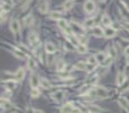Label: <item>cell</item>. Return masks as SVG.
Segmentation results:
<instances>
[{
	"label": "cell",
	"mask_w": 129,
	"mask_h": 113,
	"mask_svg": "<svg viewBox=\"0 0 129 113\" xmlns=\"http://www.w3.org/2000/svg\"><path fill=\"white\" fill-rule=\"evenodd\" d=\"M34 113H43V112H42V111H39V110H35Z\"/></svg>",
	"instance_id": "cell-36"
},
{
	"label": "cell",
	"mask_w": 129,
	"mask_h": 113,
	"mask_svg": "<svg viewBox=\"0 0 129 113\" xmlns=\"http://www.w3.org/2000/svg\"><path fill=\"white\" fill-rule=\"evenodd\" d=\"M45 49H46V51L48 52V53H54V52H55V45L52 44V43H47Z\"/></svg>",
	"instance_id": "cell-13"
},
{
	"label": "cell",
	"mask_w": 129,
	"mask_h": 113,
	"mask_svg": "<svg viewBox=\"0 0 129 113\" xmlns=\"http://www.w3.org/2000/svg\"><path fill=\"white\" fill-rule=\"evenodd\" d=\"M64 96H65V93L62 91H59V92H56L55 94H53V98L56 100V101H62L64 98Z\"/></svg>",
	"instance_id": "cell-7"
},
{
	"label": "cell",
	"mask_w": 129,
	"mask_h": 113,
	"mask_svg": "<svg viewBox=\"0 0 129 113\" xmlns=\"http://www.w3.org/2000/svg\"><path fill=\"white\" fill-rule=\"evenodd\" d=\"M118 103L120 104V106H121L122 109H125V110H127L129 112V103L128 101H127L125 97H120L119 100H118Z\"/></svg>",
	"instance_id": "cell-3"
},
{
	"label": "cell",
	"mask_w": 129,
	"mask_h": 113,
	"mask_svg": "<svg viewBox=\"0 0 129 113\" xmlns=\"http://www.w3.org/2000/svg\"><path fill=\"white\" fill-rule=\"evenodd\" d=\"M10 27H11V31L15 34H17L20 30V26H19V23H18L17 19H12L11 20V24H10Z\"/></svg>",
	"instance_id": "cell-2"
},
{
	"label": "cell",
	"mask_w": 129,
	"mask_h": 113,
	"mask_svg": "<svg viewBox=\"0 0 129 113\" xmlns=\"http://www.w3.org/2000/svg\"><path fill=\"white\" fill-rule=\"evenodd\" d=\"M90 94L92 97H100V98H106L108 97V92L105 88H101V87H97V88H93L90 91Z\"/></svg>",
	"instance_id": "cell-1"
},
{
	"label": "cell",
	"mask_w": 129,
	"mask_h": 113,
	"mask_svg": "<svg viewBox=\"0 0 129 113\" xmlns=\"http://www.w3.org/2000/svg\"><path fill=\"white\" fill-rule=\"evenodd\" d=\"M41 85L43 87H45V88H49L51 87V84H49V81L48 80H46V79H41Z\"/></svg>",
	"instance_id": "cell-24"
},
{
	"label": "cell",
	"mask_w": 129,
	"mask_h": 113,
	"mask_svg": "<svg viewBox=\"0 0 129 113\" xmlns=\"http://www.w3.org/2000/svg\"><path fill=\"white\" fill-rule=\"evenodd\" d=\"M116 33H117V31L114 30V28L108 27L107 30H106V32H105V35L107 37H112V36H114V35H116Z\"/></svg>",
	"instance_id": "cell-8"
},
{
	"label": "cell",
	"mask_w": 129,
	"mask_h": 113,
	"mask_svg": "<svg viewBox=\"0 0 129 113\" xmlns=\"http://www.w3.org/2000/svg\"><path fill=\"white\" fill-rule=\"evenodd\" d=\"M98 63V60H97V56H92L89 58V64H92V66H94V64Z\"/></svg>",
	"instance_id": "cell-26"
},
{
	"label": "cell",
	"mask_w": 129,
	"mask_h": 113,
	"mask_svg": "<svg viewBox=\"0 0 129 113\" xmlns=\"http://www.w3.org/2000/svg\"><path fill=\"white\" fill-rule=\"evenodd\" d=\"M74 6V2L72 1V0H67V1H65L64 2V9H66V10H70V9H72V7Z\"/></svg>",
	"instance_id": "cell-14"
},
{
	"label": "cell",
	"mask_w": 129,
	"mask_h": 113,
	"mask_svg": "<svg viewBox=\"0 0 129 113\" xmlns=\"http://www.w3.org/2000/svg\"><path fill=\"white\" fill-rule=\"evenodd\" d=\"M73 109H74L73 104H72V103H67V104H65V105L62 108L61 113H72Z\"/></svg>",
	"instance_id": "cell-4"
},
{
	"label": "cell",
	"mask_w": 129,
	"mask_h": 113,
	"mask_svg": "<svg viewBox=\"0 0 129 113\" xmlns=\"http://www.w3.org/2000/svg\"><path fill=\"white\" fill-rule=\"evenodd\" d=\"M92 33H93L94 36H98V37H100V36H102L103 35V31L101 30V27H94V28L92 30Z\"/></svg>",
	"instance_id": "cell-10"
},
{
	"label": "cell",
	"mask_w": 129,
	"mask_h": 113,
	"mask_svg": "<svg viewBox=\"0 0 129 113\" xmlns=\"http://www.w3.org/2000/svg\"><path fill=\"white\" fill-rule=\"evenodd\" d=\"M32 20H33V17H32V16H27V17H25V18H24V23H25V25L30 24V23H32Z\"/></svg>",
	"instance_id": "cell-29"
},
{
	"label": "cell",
	"mask_w": 129,
	"mask_h": 113,
	"mask_svg": "<svg viewBox=\"0 0 129 113\" xmlns=\"http://www.w3.org/2000/svg\"><path fill=\"white\" fill-rule=\"evenodd\" d=\"M128 63H129V56H128Z\"/></svg>",
	"instance_id": "cell-37"
},
{
	"label": "cell",
	"mask_w": 129,
	"mask_h": 113,
	"mask_svg": "<svg viewBox=\"0 0 129 113\" xmlns=\"http://www.w3.org/2000/svg\"><path fill=\"white\" fill-rule=\"evenodd\" d=\"M97 56L98 62H101V63H102V62L106 60V58H107L105 53H99V54H97V56Z\"/></svg>",
	"instance_id": "cell-21"
},
{
	"label": "cell",
	"mask_w": 129,
	"mask_h": 113,
	"mask_svg": "<svg viewBox=\"0 0 129 113\" xmlns=\"http://www.w3.org/2000/svg\"><path fill=\"white\" fill-rule=\"evenodd\" d=\"M125 53H126V56H129V47L125 49Z\"/></svg>",
	"instance_id": "cell-34"
},
{
	"label": "cell",
	"mask_w": 129,
	"mask_h": 113,
	"mask_svg": "<svg viewBox=\"0 0 129 113\" xmlns=\"http://www.w3.org/2000/svg\"><path fill=\"white\" fill-rule=\"evenodd\" d=\"M72 113H81V111L79 110V109H75V108H74L73 111H72Z\"/></svg>",
	"instance_id": "cell-33"
},
{
	"label": "cell",
	"mask_w": 129,
	"mask_h": 113,
	"mask_svg": "<svg viewBox=\"0 0 129 113\" xmlns=\"http://www.w3.org/2000/svg\"><path fill=\"white\" fill-rule=\"evenodd\" d=\"M59 27L62 28V30H66V28H67V23L64 19H60L59 20Z\"/></svg>",
	"instance_id": "cell-19"
},
{
	"label": "cell",
	"mask_w": 129,
	"mask_h": 113,
	"mask_svg": "<svg viewBox=\"0 0 129 113\" xmlns=\"http://www.w3.org/2000/svg\"><path fill=\"white\" fill-rule=\"evenodd\" d=\"M89 110H90V112H92V113H101V110H100L99 108H97V106H90Z\"/></svg>",
	"instance_id": "cell-28"
},
{
	"label": "cell",
	"mask_w": 129,
	"mask_h": 113,
	"mask_svg": "<svg viewBox=\"0 0 129 113\" xmlns=\"http://www.w3.org/2000/svg\"><path fill=\"white\" fill-rule=\"evenodd\" d=\"M29 42H30V43H32V44H35L36 42H38V37L36 36V34L32 33V34L29 35Z\"/></svg>",
	"instance_id": "cell-20"
},
{
	"label": "cell",
	"mask_w": 129,
	"mask_h": 113,
	"mask_svg": "<svg viewBox=\"0 0 129 113\" xmlns=\"http://www.w3.org/2000/svg\"><path fill=\"white\" fill-rule=\"evenodd\" d=\"M47 9H48V6H47V2H42L41 5H39V10H41V12L45 14V12L47 11Z\"/></svg>",
	"instance_id": "cell-16"
},
{
	"label": "cell",
	"mask_w": 129,
	"mask_h": 113,
	"mask_svg": "<svg viewBox=\"0 0 129 113\" xmlns=\"http://www.w3.org/2000/svg\"><path fill=\"white\" fill-rule=\"evenodd\" d=\"M124 26H125V28H126L127 31H129V23H125Z\"/></svg>",
	"instance_id": "cell-35"
},
{
	"label": "cell",
	"mask_w": 129,
	"mask_h": 113,
	"mask_svg": "<svg viewBox=\"0 0 129 113\" xmlns=\"http://www.w3.org/2000/svg\"><path fill=\"white\" fill-rule=\"evenodd\" d=\"M39 83H41V81H38V77H37V75L33 74L32 78H30V86H32L33 88H36V87L38 86Z\"/></svg>",
	"instance_id": "cell-6"
},
{
	"label": "cell",
	"mask_w": 129,
	"mask_h": 113,
	"mask_svg": "<svg viewBox=\"0 0 129 113\" xmlns=\"http://www.w3.org/2000/svg\"><path fill=\"white\" fill-rule=\"evenodd\" d=\"M110 62H111V58H108V59H106L105 61L101 63V66H102V67H107V66H109V64H110Z\"/></svg>",
	"instance_id": "cell-30"
},
{
	"label": "cell",
	"mask_w": 129,
	"mask_h": 113,
	"mask_svg": "<svg viewBox=\"0 0 129 113\" xmlns=\"http://www.w3.org/2000/svg\"><path fill=\"white\" fill-rule=\"evenodd\" d=\"M1 9H3L5 11H8L10 9V6L9 5H6V3H1Z\"/></svg>",
	"instance_id": "cell-32"
},
{
	"label": "cell",
	"mask_w": 129,
	"mask_h": 113,
	"mask_svg": "<svg viewBox=\"0 0 129 113\" xmlns=\"http://www.w3.org/2000/svg\"><path fill=\"white\" fill-rule=\"evenodd\" d=\"M1 108L2 109H10L11 105H10V103L7 101V100H1Z\"/></svg>",
	"instance_id": "cell-23"
},
{
	"label": "cell",
	"mask_w": 129,
	"mask_h": 113,
	"mask_svg": "<svg viewBox=\"0 0 129 113\" xmlns=\"http://www.w3.org/2000/svg\"><path fill=\"white\" fill-rule=\"evenodd\" d=\"M125 79H126V76H125L124 72H119L117 76V84L118 85H122L125 83Z\"/></svg>",
	"instance_id": "cell-9"
},
{
	"label": "cell",
	"mask_w": 129,
	"mask_h": 113,
	"mask_svg": "<svg viewBox=\"0 0 129 113\" xmlns=\"http://www.w3.org/2000/svg\"><path fill=\"white\" fill-rule=\"evenodd\" d=\"M94 8H95V6L92 1H86V2L84 3V9L86 12H92L93 10H94Z\"/></svg>",
	"instance_id": "cell-5"
},
{
	"label": "cell",
	"mask_w": 129,
	"mask_h": 113,
	"mask_svg": "<svg viewBox=\"0 0 129 113\" xmlns=\"http://www.w3.org/2000/svg\"><path fill=\"white\" fill-rule=\"evenodd\" d=\"M25 76V71H24V69L20 68L17 70V72H16V78H17V80H22V78H24Z\"/></svg>",
	"instance_id": "cell-11"
},
{
	"label": "cell",
	"mask_w": 129,
	"mask_h": 113,
	"mask_svg": "<svg viewBox=\"0 0 129 113\" xmlns=\"http://www.w3.org/2000/svg\"><path fill=\"white\" fill-rule=\"evenodd\" d=\"M86 47H85L84 44H80V45H78V52L79 53H85L86 52Z\"/></svg>",
	"instance_id": "cell-25"
},
{
	"label": "cell",
	"mask_w": 129,
	"mask_h": 113,
	"mask_svg": "<svg viewBox=\"0 0 129 113\" xmlns=\"http://www.w3.org/2000/svg\"><path fill=\"white\" fill-rule=\"evenodd\" d=\"M74 68L79 69V70H85V69H86V64L83 63V62H78V63H75Z\"/></svg>",
	"instance_id": "cell-17"
},
{
	"label": "cell",
	"mask_w": 129,
	"mask_h": 113,
	"mask_svg": "<svg viewBox=\"0 0 129 113\" xmlns=\"http://www.w3.org/2000/svg\"><path fill=\"white\" fill-rule=\"evenodd\" d=\"M56 69H57V71H63L64 69H65V62L62 61V60H61V61H59Z\"/></svg>",
	"instance_id": "cell-18"
},
{
	"label": "cell",
	"mask_w": 129,
	"mask_h": 113,
	"mask_svg": "<svg viewBox=\"0 0 129 113\" xmlns=\"http://www.w3.org/2000/svg\"><path fill=\"white\" fill-rule=\"evenodd\" d=\"M30 95H32V97L36 98V97H38V96L41 95V93H39V91H38V89L33 88V89H32V93H30Z\"/></svg>",
	"instance_id": "cell-27"
},
{
	"label": "cell",
	"mask_w": 129,
	"mask_h": 113,
	"mask_svg": "<svg viewBox=\"0 0 129 113\" xmlns=\"http://www.w3.org/2000/svg\"><path fill=\"white\" fill-rule=\"evenodd\" d=\"M28 68H29L30 70H34V69L36 68V63H35V61L32 59V58L28 59Z\"/></svg>",
	"instance_id": "cell-22"
},
{
	"label": "cell",
	"mask_w": 129,
	"mask_h": 113,
	"mask_svg": "<svg viewBox=\"0 0 129 113\" xmlns=\"http://www.w3.org/2000/svg\"><path fill=\"white\" fill-rule=\"evenodd\" d=\"M61 16H62V12H60V11H53V12H51L49 17H51L52 19L60 20V19H61Z\"/></svg>",
	"instance_id": "cell-12"
},
{
	"label": "cell",
	"mask_w": 129,
	"mask_h": 113,
	"mask_svg": "<svg viewBox=\"0 0 129 113\" xmlns=\"http://www.w3.org/2000/svg\"><path fill=\"white\" fill-rule=\"evenodd\" d=\"M102 24L105 25V26H110V24H111V19H110L109 16L105 15L102 18Z\"/></svg>",
	"instance_id": "cell-15"
},
{
	"label": "cell",
	"mask_w": 129,
	"mask_h": 113,
	"mask_svg": "<svg viewBox=\"0 0 129 113\" xmlns=\"http://www.w3.org/2000/svg\"><path fill=\"white\" fill-rule=\"evenodd\" d=\"M93 22H94V20H93L92 18H89V19L85 22V27H91L93 24Z\"/></svg>",
	"instance_id": "cell-31"
}]
</instances>
